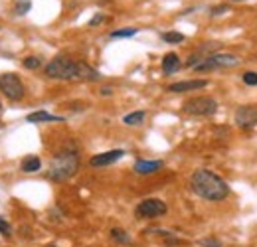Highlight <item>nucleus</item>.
<instances>
[{"label":"nucleus","instance_id":"1","mask_svg":"<svg viewBox=\"0 0 257 247\" xmlns=\"http://www.w3.org/2000/svg\"><path fill=\"white\" fill-rule=\"evenodd\" d=\"M190 186L194 194L208 202H222L229 196V186L222 176L208 168H198L190 176Z\"/></svg>","mask_w":257,"mask_h":247},{"label":"nucleus","instance_id":"2","mask_svg":"<svg viewBox=\"0 0 257 247\" xmlns=\"http://www.w3.org/2000/svg\"><path fill=\"white\" fill-rule=\"evenodd\" d=\"M79 170V155L75 151H60L50 162V178L64 182Z\"/></svg>","mask_w":257,"mask_h":247},{"label":"nucleus","instance_id":"3","mask_svg":"<svg viewBox=\"0 0 257 247\" xmlns=\"http://www.w3.org/2000/svg\"><path fill=\"white\" fill-rule=\"evenodd\" d=\"M46 75L52 79H64V81H73L77 79V62L58 56L46 65Z\"/></svg>","mask_w":257,"mask_h":247},{"label":"nucleus","instance_id":"4","mask_svg":"<svg viewBox=\"0 0 257 247\" xmlns=\"http://www.w3.org/2000/svg\"><path fill=\"white\" fill-rule=\"evenodd\" d=\"M182 111L186 115H194V117H210L218 111V103L212 97H194L184 103Z\"/></svg>","mask_w":257,"mask_h":247},{"label":"nucleus","instance_id":"5","mask_svg":"<svg viewBox=\"0 0 257 247\" xmlns=\"http://www.w3.org/2000/svg\"><path fill=\"white\" fill-rule=\"evenodd\" d=\"M239 65V58L233 54H220L214 52L210 56H206V60L196 65V71H210V69H224V67H235Z\"/></svg>","mask_w":257,"mask_h":247},{"label":"nucleus","instance_id":"6","mask_svg":"<svg viewBox=\"0 0 257 247\" xmlns=\"http://www.w3.org/2000/svg\"><path fill=\"white\" fill-rule=\"evenodd\" d=\"M168 212L166 204L159 200V198H147L143 200L137 208H135V216L139 219H155V217H162Z\"/></svg>","mask_w":257,"mask_h":247},{"label":"nucleus","instance_id":"7","mask_svg":"<svg viewBox=\"0 0 257 247\" xmlns=\"http://www.w3.org/2000/svg\"><path fill=\"white\" fill-rule=\"evenodd\" d=\"M0 91L12 101H20L24 97V83L16 73H2L0 75Z\"/></svg>","mask_w":257,"mask_h":247},{"label":"nucleus","instance_id":"8","mask_svg":"<svg viewBox=\"0 0 257 247\" xmlns=\"http://www.w3.org/2000/svg\"><path fill=\"white\" fill-rule=\"evenodd\" d=\"M235 125L243 131H251L257 125V107L255 105H241L235 111Z\"/></svg>","mask_w":257,"mask_h":247},{"label":"nucleus","instance_id":"9","mask_svg":"<svg viewBox=\"0 0 257 247\" xmlns=\"http://www.w3.org/2000/svg\"><path fill=\"white\" fill-rule=\"evenodd\" d=\"M125 156V151L121 149H115V151H107V153H101V155H95L89 158V166L93 168H105L109 164H115L119 158Z\"/></svg>","mask_w":257,"mask_h":247},{"label":"nucleus","instance_id":"10","mask_svg":"<svg viewBox=\"0 0 257 247\" xmlns=\"http://www.w3.org/2000/svg\"><path fill=\"white\" fill-rule=\"evenodd\" d=\"M206 85H208V79H186V81L170 83L166 89L170 93H186V91H194V89H202Z\"/></svg>","mask_w":257,"mask_h":247},{"label":"nucleus","instance_id":"11","mask_svg":"<svg viewBox=\"0 0 257 247\" xmlns=\"http://www.w3.org/2000/svg\"><path fill=\"white\" fill-rule=\"evenodd\" d=\"M164 162L162 160H137L135 162V172L137 174H155L159 172Z\"/></svg>","mask_w":257,"mask_h":247},{"label":"nucleus","instance_id":"12","mask_svg":"<svg viewBox=\"0 0 257 247\" xmlns=\"http://www.w3.org/2000/svg\"><path fill=\"white\" fill-rule=\"evenodd\" d=\"M180 58H178V54H174V52H170V54H166L164 58H162V73L164 75H172V73H176L178 69H180Z\"/></svg>","mask_w":257,"mask_h":247},{"label":"nucleus","instance_id":"13","mask_svg":"<svg viewBox=\"0 0 257 247\" xmlns=\"http://www.w3.org/2000/svg\"><path fill=\"white\" fill-rule=\"evenodd\" d=\"M28 123H62L64 117H56V115H50L48 111H36V113H30L26 117Z\"/></svg>","mask_w":257,"mask_h":247},{"label":"nucleus","instance_id":"14","mask_svg":"<svg viewBox=\"0 0 257 247\" xmlns=\"http://www.w3.org/2000/svg\"><path fill=\"white\" fill-rule=\"evenodd\" d=\"M77 79H87V81H97L101 79V73L93 69L91 65L83 62H77Z\"/></svg>","mask_w":257,"mask_h":247},{"label":"nucleus","instance_id":"15","mask_svg":"<svg viewBox=\"0 0 257 247\" xmlns=\"http://www.w3.org/2000/svg\"><path fill=\"white\" fill-rule=\"evenodd\" d=\"M20 168H22L24 172H28V174H32V172H38V170L42 168V160H40L38 156H26V158L22 160Z\"/></svg>","mask_w":257,"mask_h":247},{"label":"nucleus","instance_id":"16","mask_svg":"<svg viewBox=\"0 0 257 247\" xmlns=\"http://www.w3.org/2000/svg\"><path fill=\"white\" fill-rule=\"evenodd\" d=\"M111 239L117 241V243H121V245H131L133 243L131 235H128L125 229H121V227H113L111 229Z\"/></svg>","mask_w":257,"mask_h":247},{"label":"nucleus","instance_id":"17","mask_svg":"<svg viewBox=\"0 0 257 247\" xmlns=\"http://www.w3.org/2000/svg\"><path fill=\"white\" fill-rule=\"evenodd\" d=\"M145 121V111H135V113H128L123 117V123L128 127H135V125H141Z\"/></svg>","mask_w":257,"mask_h":247},{"label":"nucleus","instance_id":"18","mask_svg":"<svg viewBox=\"0 0 257 247\" xmlns=\"http://www.w3.org/2000/svg\"><path fill=\"white\" fill-rule=\"evenodd\" d=\"M162 42H166V44H180V42H184V34H180V32H164L162 34Z\"/></svg>","mask_w":257,"mask_h":247},{"label":"nucleus","instance_id":"19","mask_svg":"<svg viewBox=\"0 0 257 247\" xmlns=\"http://www.w3.org/2000/svg\"><path fill=\"white\" fill-rule=\"evenodd\" d=\"M137 34V28H123V30L111 32V38H131Z\"/></svg>","mask_w":257,"mask_h":247},{"label":"nucleus","instance_id":"20","mask_svg":"<svg viewBox=\"0 0 257 247\" xmlns=\"http://www.w3.org/2000/svg\"><path fill=\"white\" fill-rule=\"evenodd\" d=\"M243 83L249 85V87H255L257 85V71H245L243 73Z\"/></svg>","mask_w":257,"mask_h":247},{"label":"nucleus","instance_id":"21","mask_svg":"<svg viewBox=\"0 0 257 247\" xmlns=\"http://www.w3.org/2000/svg\"><path fill=\"white\" fill-rule=\"evenodd\" d=\"M32 8V2L30 0H20V2H16V14H26L28 10Z\"/></svg>","mask_w":257,"mask_h":247},{"label":"nucleus","instance_id":"22","mask_svg":"<svg viewBox=\"0 0 257 247\" xmlns=\"http://www.w3.org/2000/svg\"><path fill=\"white\" fill-rule=\"evenodd\" d=\"M40 65H42V60L36 58V56H30V58L24 60V67H28V69H38Z\"/></svg>","mask_w":257,"mask_h":247},{"label":"nucleus","instance_id":"23","mask_svg":"<svg viewBox=\"0 0 257 247\" xmlns=\"http://www.w3.org/2000/svg\"><path fill=\"white\" fill-rule=\"evenodd\" d=\"M200 245L202 247H222V241L216 239V237H206V239H200Z\"/></svg>","mask_w":257,"mask_h":247},{"label":"nucleus","instance_id":"24","mask_svg":"<svg viewBox=\"0 0 257 247\" xmlns=\"http://www.w3.org/2000/svg\"><path fill=\"white\" fill-rule=\"evenodd\" d=\"M0 233H2V235H6V237L12 233V229H10V223H8L4 217H0Z\"/></svg>","mask_w":257,"mask_h":247},{"label":"nucleus","instance_id":"25","mask_svg":"<svg viewBox=\"0 0 257 247\" xmlns=\"http://www.w3.org/2000/svg\"><path fill=\"white\" fill-rule=\"evenodd\" d=\"M227 10H229L227 4H220V6H214L210 14H212V16H218V14H224V12H227Z\"/></svg>","mask_w":257,"mask_h":247},{"label":"nucleus","instance_id":"26","mask_svg":"<svg viewBox=\"0 0 257 247\" xmlns=\"http://www.w3.org/2000/svg\"><path fill=\"white\" fill-rule=\"evenodd\" d=\"M103 20H105V16H103V14H95V16L89 20V26H91V28H95L97 24H101Z\"/></svg>","mask_w":257,"mask_h":247},{"label":"nucleus","instance_id":"27","mask_svg":"<svg viewBox=\"0 0 257 247\" xmlns=\"http://www.w3.org/2000/svg\"><path fill=\"white\" fill-rule=\"evenodd\" d=\"M113 93V89L111 87H105V89H101V95H111Z\"/></svg>","mask_w":257,"mask_h":247},{"label":"nucleus","instance_id":"28","mask_svg":"<svg viewBox=\"0 0 257 247\" xmlns=\"http://www.w3.org/2000/svg\"><path fill=\"white\" fill-rule=\"evenodd\" d=\"M231 2H243V0H231Z\"/></svg>","mask_w":257,"mask_h":247},{"label":"nucleus","instance_id":"29","mask_svg":"<svg viewBox=\"0 0 257 247\" xmlns=\"http://www.w3.org/2000/svg\"><path fill=\"white\" fill-rule=\"evenodd\" d=\"M50 247H58V245H50Z\"/></svg>","mask_w":257,"mask_h":247},{"label":"nucleus","instance_id":"30","mask_svg":"<svg viewBox=\"0 0 257 247\" xmlns=\"http://www.w3.org/2000/svg\"><path fill=\"white\" fill-rule=\"evenodd\" d=\"M0 107H2V105H0Z\"/></svg>","mask_w":257,"mask_h":247}]
</instances>
